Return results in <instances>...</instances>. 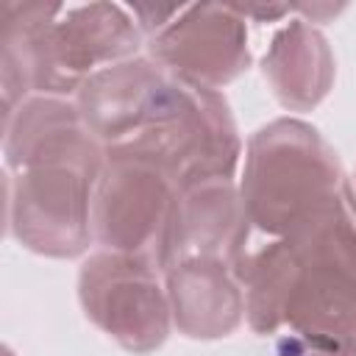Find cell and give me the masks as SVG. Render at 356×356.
Segmentation results:
<instances>
[{
  "instance_id": "1",
  "label": "cell",
  "mask_w": 356,
  "mask_h": 356,
  "mask_svg": "<svg viewBox=\"0 0 356 356\" xmlns=\"http://www.w3.org/2000/svg\"><path fill=\"white\" fill-rule=\"evenodd\" d=\"M6 228L28 250L75 259L92 239V192L106 147L67 97L31 95L3 114Z\"/></svg>"
},
{
  "instance_id": "2",
  "label": "cell",
  "mask_w": 356,
  "mask_h": 356,
  "mask_svg": "<svg viewBox=\"0 0 356 356\" xmlns=\"http://www.w3.org/2000/svg\"><path fill=\"white\" fill-rule=\"evenodd\" d=\"M253 334L309 348L356 345V214L348 195L250 253L239 270Z\"/></svg>"
},
{
  "instance_id": "3",
  "label": "cell",
  "mask_w": 356,
  "mask_h": 356,
  "mask_svg": "<svg viewBox=\"0 0 356 356\" xmlns=\"http://www.w3.org/2000/svg\"><path fill=\"white\" fill-rule=\"evenodd\" d=\"M0 22L3 114L31 95H78L95 72L134 58L142 44L136 19L117 3H3Z\"/></svg>"
},
{
  "instance_id": "4",
  "label": "cell",
  "mask_w": 356,
  "mask_h": 356,
  "mask_svg": "<svg viewBox=\"0 0 356 356\" xmlns=\"http://www.w3.org/2000/svg\"><path fill=\"white\" fill-rule=\"evenodd\" d=\"M239 195L250 222L278 239L339 203L348 178L337 150L314 125L278 117L248 139Z\"/></svg>"
},
{
  "instance_id": "5",
  "label": "cell",
  "mask_w": 356,
  "mask_h": 356,
  "mask_svg": "<svg viewBox=\"0 0 356 356\" xmlns=\"http://www.w3.org/2000/svg\"><path fill=\"white\" fill-rule=\"evenodd\" d=\"M106 156L142 159L184 189L211 178H234L242 139L220 92L167 72L139 128Z\"/></svg>"
},
{
  "instance_id": "6",
  "label": "cell",
  "mask_w": 356,
  "mask_h": 356,
  "mask_svg": "<svg viewBox=\"0 0 356 356\" xmlns=\"http://www.w3.org/2000/svg\"><path fill=\"white\" fill-rule=\"evenodd\" d=\"M178 192L159 167L134 156H106L92 192V239L100 250L134 256L164 275Z\"/></svg>"
},
{
  "instance_id": "7",
  "label": "cell",
  "mask_w": 356,
  "mask_h": 356,
  "mask_svg": "<svg viewBox=\"0 0 356 356\" xmlns=\"http://www.w3.org/2000/svg\"><path fill=\"white\" fill-rule=\"evenodd\" d=\"M159 270L134 256L95 250L78 270V300L92 325L134 356L159 350L172 328Z\"/></svg>"
},
{
  "instance_id": "8",
  "label": "cell",
  "mask_w": 356,
  "mask_h": 356,
  "mask_svg": "<svg viewBox=\"0 0 356 356\" xmlns=\"http://www.w3.org/2000/svg\"><path fill=\"white\" fill-rule=\"evenodd\" d=\"M150 58L170 75L206 89H222L250 67L248 25L228 3H195L153 39Z\"/></svg>"
},
{
  "instance_id": "9",
  "label": "cell",
  "mask_w": 356,
  "mask_h": 356,
  "mask_svg": "<svg viewBox=\"0 0 356 356\" xmlns=\"http://www.w3.org/2000/svg\"><path fill=\"white\" fill-rule=\"evenodd\" d=\"M250 217L234 178H211L178 192L167 267L186 259H214L236 273L248 259Z\"/></svg>"
},
{
  "instance_id": "10",
  "label": "cell",
  "mask_w": 356,
  "mask_h": 356,
  "mask_svg": "<svg viewBox=\"0 0 356 356\" xmlns=\"http://www.w3.org/2000/svg\"><path fill=\"white\" fill-rule=\"evenodd\" d=\"M172 325L189 339L231 337L245 320L239 273L214 259H186L164 270Z\"/></svg>"
},
{
  "instance_id": "11",
  "label": "cell",
  "mask_w": 356,
  "mask_h": 356,
  "mask_svg": "<svg viewBox=\"0 0 356 356\" xmlns=\"http://www.w3.org/2000/svg\"><path fill=\"white\" fill-rule=\"evenodd\" d=\"M164 75L167 70L150 56H134L95 72L78 89L75 106L106 150L122 145L139 128Z\"/></svg>"
},
{
  "instance_id": "12",
  "label": "cell",
  "mask_w": 356,
  "mask_h": 356,
  "mask_svg": "<svg viewBox=\"0 0 356 356\" xmlns=\"http://www.w3.org/2000/svg\"><path fill=\"white\" fill-rule=\"evenodd\" d=\"M261 72L284 108L312 111L334 86L337 58L320 28L306 19H292L273 33Z\"/></svg>"
},
{
  "instance_id": "13",
  "label": "cell",
  "mask_w": 356,
  "mask_h": 356,
  "mask_svg": "<svg viewBox=\"0 0 356 356\" xmlns=\"http://www.w3.org/2000/svg\"><path fill=\"white\" fill-rule=\"evenodd\" d=\"M128 11H131V17L136 19L142 36L153 39L159 31H164V28L184 11V6H145V3H134Z\"/></svg>"
},
{
  "instance_id": "14",
  "label": "cell",
  "mask_w": 356,
  "mask_h": 356,
  "mask_svg": "<svg viewBox=\"0 0 356 356\" xmlns=\"http://www.w3.org/2000/svg\"><path fill=\"white\" fill-rule=\"evenodd\" d=\"M278 356H356V345L353 348H309V345L281 339Z\"/></svg>"
},
{
  "instance_id": "15",
  "label": "cell",
  "mask_w": 356,
  "mask_h": 356,
  "mask_svg": "<svg viewBox=\"0 0 356 356\" xmlns=\"http://www.w3.org/2000/svg\"><path fill=\"white\" fill-rule=\"evenodd\" d=\"M348 203H350V209H353V214H356V172H353V178L348 181Z\"/></svg>"
}]
</instances>
